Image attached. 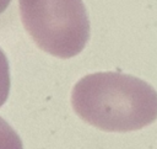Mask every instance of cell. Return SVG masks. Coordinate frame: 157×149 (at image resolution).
Wrapping results in <instances>:
<instances>
[{"instance_id": "cell-1", "label": "cell", "mask_w": 157, "mask_h": 149, "mask_svg": "<svg viewBox=\"0 0 157 149\" xmlns=\"http://www.w3.org/2000/svg\"><path fill=\"white\" fill-rule=\"evenodd\" d=\"M76 115L105 132H131L157 118V91L146 81L104 71L80 79L71 94Z\"/></svg>"}, {"instance_id": "cell-3", "label": "cell", "mask_w": 157, "mask_h": 149, "mask_svg": "<svg viewBox=\"0 0 157 149\" xmlns=\"http://www.w3.org/2000/svg\"><path fill=\"white\" fill-rule=\"evenodd\" d=\"M0 149H23L20 135L2 117H0Z\"/></svg>"}, {"instance_id": "cell-5", "label": "cell", "mask_w": 157, "mask_h": 149, "mask_svg": "<svg viewBox=\"0 0 157 149\" xmlns=\"http://www.w3.org/2000/svg\"><path fill=\"white\" fill-rule=\"evenodd\" d=\"M10 2H11V0H0V14H2L7 9Z\"/></svg>"}, {"instance_id": "cell-2", "label": "cell", "mask_w": 157, "mask_h": 149, "mask_svg": "<svg viewBox=\"0 0 157 149\" xmlns=\"http://www.w3.org/2000/svg\"><path fill=\"white\" fill-rule=\"evenodd\" d=\"M22 23L44 52L58 58L77 55L90 39L82 0H18Z\"/></svg>"}, {"instance_id": "cell-4", "label": "cell", "mask_w": 157, "mask_h": 149, "mask_svg": "<svg viewBox=\"0 0 157 149\" xmlns=\"http://www.w3.org/2000/svg\"><path fill=\"white\" fill-rule=\"evenodd\" d=\"M10 92V66L7 58L0 48V107L6 102Z\"/></svg>"}]
</instances>
